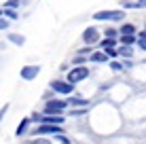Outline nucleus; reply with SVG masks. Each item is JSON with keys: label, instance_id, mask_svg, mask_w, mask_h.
Wrapping results in <instances>:
<instances>
[{"label": "nucleus", "instance_id": "nucleus-17", "mask_svg": "<svg viewBox=\"0 0 146 144\" xmlns=\"http://www.w3.org/2000/svg\"><path fill=\"white\" fill-rule=\"evenodd\" d=\"M23 144H51V140H47V138H42V136H36L34 140H28Z\"/></svg>", "mask_w": 146, "mask_h": 144}, {"label": "nucleus", "instance_id": "nucleus-3", "mask_svg": "<svg viewBox=\"0 0 146 144\" xmlns=\"http://www.w3.org/2000/svg\"><path fill=\"white\" fill-rule=\"evenodd\" d=\"M87 76H89V68H85V66H74L72 70L68 72V78H66V81H70V83H80V81H85Z\"/></svg>", "mask_w": 146, "mask_h": 144}, {"label": "nucleus", "instance_id": "nucleus-6", "mask_svg": "<svg viewBox=\"0 0 146 144\" xmlns=\"http://www.w3.org/2000/svg\"><path fill=\"white\" fill-rule=\"evenodd\" d=\"M21 78L23 81H34V78L40 74V64H28V66H23L21 68Z\"/></svg>", "mask_w": 146, "mask_h": 144}, {"label": "nucleus", "instance_id": "nucleus-11", "mask_svg": "<svg viewBox=\"0 0 146 144\" xmlns=\"http://www.w3.org/2000/svg\"><path fill=\"white\" fill-rule=\"evenodd\" d=\"M9 40H11L13 44H17V47H21V44H26V36H21V34H15V32H11V34H9Z\"/></svg>", "mask_w": 146, "mask_h": 144}, {"label": "nucleus", "instance_id": "nucleus-23", "mask_svg": "<svg viewBox=\"0 0 146 144\" xmlns=\"http://www.w3.org/2000/svg\"><path fill=\"white\" fill-rule=\"evenodd\" d=\"M106 36L114 38V36H117V30H114V28H106Z\"/></svg>", "mask_w": 146, "mask_h": 144}, {"label": "nucleus", "instance_id": "nucleus-10", "mask_svg": "<svg viewBox=\"0 0 146 144\" xmlns=\"http://www.w3.org/2000/svg\"><path fill=\"white\" fill-rule=\"evenodd\" d=\"M30 121H32V119H23V121L17 125V129H15V136H17V138H21L23 133H28V125H30Z\"/></svg>", "mask_w": 146, "mask_h": 144}, {"label": "nucleus", "instance_id": "nucleus-4", "mask_svg": "<svg viewBox=\"0 0 146 144\" xmlns=\"http://www.w3.org/2000/svg\"><path fill=\"white\" fill-rule=\"evenodd\" d=\"M49 87H51L53 91L62 93V96H70V93L74 91V83H70V81H51Z\"/></svg>", "mask_w": 146, "mask_h": 144}, {"label": "nucleus", "instance_id": "nucleus-2", "mask_svg": "<svg viewBox=\"0 0 146 144\" xmlns=\"http://www.w3.org/2000/svg\"><path fill=\"white\" fill-rule=\"evenodd\" d=\"M125 13L123 11H98L93 13L95 21H123Z\"/></svg>", "mask_w": 146, "mask_h": 144}, {"label": "nucleus", "instance_id": "nucleus-7", "mask_svg": "<svg viewBox=\"0 0 146 144\" xmlns=\"http://www.w3.org/2000/svg\"><path fill=\"white\" fill-rule=\"evenodd\" d=\"M100 47H102V49L108 53L110 57L119 55V49H114V47H117V40H114V38H110V36H106V38H104V40L100 42Z\"/></svg>", "mask_w": 146, "mask_h": 144}, {"label": "nucleus", "instance_id": "nucleus-9", "mask_svg": "<svg viewBox=\"0 0 146 144\" xmlns=\"http://www.w3.org/2000/svg\"><path fill=\"white\" fill-rule=\"evenodd\" d=\"M89 59H91V62H95V64H104V62L108 64V53H106V51H98V53H91V57H89Z\"/></svg>", "mask_w": 146, "mask_h": 144}, {"label": "nucleus", "instance_id": "nucleus-15", "mask_svg": "<svg viewBox=\"0 0 146 144\" xmlns=\"http://www.w3.org/2000/svg\"><path fill=\"white\" fill-rule=\"evenodd\" d=\"M119 34H135V26L133 23H123L119 28Z\"/></svg>", "mask_w": 146, "mask_h": 144}, {"label": "nucleus", "instance_id": "nucleus-18", "mask_svg": "<svg viewBox=\"0 0 146 144\" xmlns=\"http://www.w3.org/2000/svg\"><path fill=\"white\" fill-rule=\"evenodd\" d=\"M9 26H11V19L0 15V30H9Z\"/></svg>", "mask_w": 146, "mask_h": 144}, {"label": "nucleus", "instance_id": "nucleus-25", "mask_svg": "<svg viewBox=\"0 0 146 144\" xmlns=\"http://www.w3.org/2000/svg\"><path fill=\"white\" fill-rule=\"evenodd\" d=\"M74 64H76V66H80V64H85V59H83V57H76V59H74Z\"/></svg>", "mask_w": 146, "mask_h": 144}, {"label": "nucleus", "instance_id": "nucleus-19", "mask_svg": "<svg viewBox=\"0 0 146 144\" xmlns=\"http://www.w3.org/2000/svg\"><path fill=\"white\" fill-rule=\"evenodd\" d=\"M138 47L142 51H146V36H138Z\"/></svg>", "mask_w": 146, "mask_h": 144}, {"label": "nucleus", "instance_id": "nucleus-16", "mask_svg": "<svg viewBox=\"0 0 146 144\" xmlns=\"http://www.w3.org/2000/svg\"><path fill=\"white\" fill-rule=\"evenodd\" d=\"M4 17H9L11 21H15V19H17L19 15H17V11H15V9H11V7H4Z\"/></svg>", "mask_w": 146, "mask_h": 144}, {"label": "nucleus", "instance_id": "nucleus-24", "mask_svg": "<svg viewBox=\"0 0 146 144\" xmlns=\"http://www.w3.org/2000/svg\"><path fill=\"white\" fill-rule=\"evenodd\" d=\"M146 7V0H138V2H135V9H144Z\"/></svg>", "mask_w": 146, "mask_h": 144}, {"label": "nucleus", "instance_id": "nucleus-12", "mask_svg": "<svg viewBox=\"0 0 146 144\" xmlns=\"http://www.w3.org/2000/svg\"><path fill=\"white\" fill-rule=\"evenodd\" d=\"M119 55H121V57H127V59H129V57L133 55V49L129 47V44H121V47H119Z\"/></svg>", "mask_w": 146, "mask_h": 144}, {"label": "nucleus", "instance_id": "nucleus-21", "mask_svg": "<svg viewBox=\"0 0 146 144\" xmlns=\"http://www.w3.org/2000/svg\"><path fill=\"white\" fill-rule=\"evenodd\" d=\"M108 64H110V68H112V70H117V72H119V70H123V66H121L119 62H108Z\"/></svg>", "mask_w": 146, "mask_h": 144}, {"label": "nucleus", "instance_id": "nucleus-8", "mask_svg": "<svg viewBox=\"0 0 146 144\" xmlns=\"http://www.w3.org/2000/svg\"><path fill=\"white\" fill-rule=\"evenodd\" d=\"M83 40L87 44H95L98 42V28H87L83 32Z\"/></svg>", "mask_w": 146, "mask_h": 144}, {"label": "nucleus", "instance_id": "nucleus-26", "mask_svg": "<svg viewBox=\"0 0 146 144\" xmlns=\"http://www.w3.org/2000/svg\"><path fill=\"white\" fill-rule=\"evenodd\" d=\"M0 15H4V9H0Z\"/></svg>", "mask_w": 146, "mask_h": 144}, {"label": "nucleus", "instance_id": "nucleus-14", "mask_svg": "<svg viewBox=\"0 0 146 144\" xmlns=\"http://www.w3.org/2000/svg\"><path fill=\"white\" fill-rule=\"evenodd\" d=\"M138 42V36H133V34H121V44H133Z\"/></svg>", "mask_w": 146, "mask_h": 144}, {"label": "nucleus", "instance_id": "nucleus-5", "mask_svg": "<svg viewBox=\"0 0 146 144\" xmlns=\"http://www.w3.org/2000/svg\"><path fill=\"white\" fill-rule=\"evenodd\" d=\"M68 102L64 100H47V104H44V112H51V115H62L64 110H66Z\"/></svg>", "mask_w": 146, "mask_h": 144}, {"label": "nucleus", "instance_id": "nucleus-20", "mask_svg": "<svg viewBox=\"0 0 146 144\" xmlns=\"http://www.w3.org/2000/svg\"><path fill=\"white\" fill-rule=\"evenodd\" d=\"M19 4H21V0H9V2L4 4V7H11V9H17Z\"/></svg>", "mask_w": 146, "mask_h": 144}, {"label": "nucleus", "instance_id": "nucleus-13", "mask_svg": "<svg viewBox=\"0 0 146 144\" xmlns=\"http://www.w3.org/2000/svg\"><path fill=\"white\" fill-rule=\"evenodd\" d=\"M68 104H70V106H87L89 108V102L87 100H83V98H68Z\"/></svg>", "mask_w": 146, "mask_h": 144}, {"label": "nucleus", "instance_id": "nucleus-22", "mask_svg": "<svg viewBox=\"0 0 146 144\" xmlns=\"http://www.w3.org/2000/svg\"><path fill=\"white\" fill-rule=\"evenodd\" d=\"M7 110H9V104H4V106L0 108V123H2V119H4V115H7Z\"/></svg>", "mask_w": 146, "mask_h": 144}, {"label": "nucleus", "instance_id": "nucleus-1", "mask_svg": "<svg viewBox=\"0 0 146 144\" xmlns=\"http://www.w3.org/2000/svg\"><path fill=\"white\" fill-rule=\"evenodd\" d=\"M64 129L62 125H55V123H38L36 129H34L32 133L34 136H49V133H55V136H59Z\"/></svg>", "mask_w": 146, "mask_h": 144}]
</instances>
